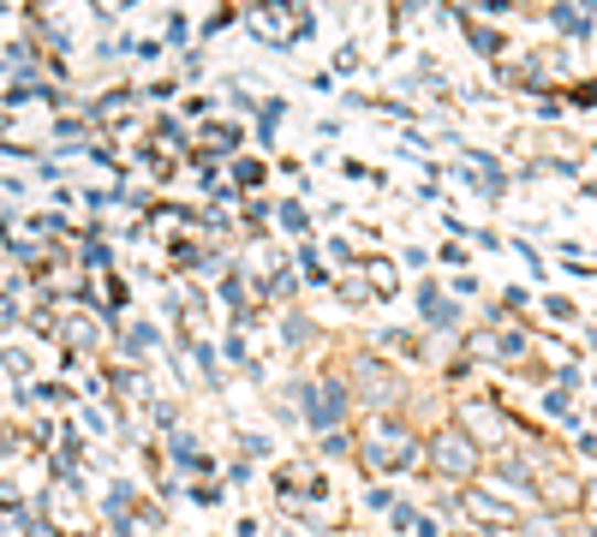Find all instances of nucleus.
Listing matches in <instances>:
<instances>
[{
	"label": "nucleus",
	"instance_id": "nucleus-1",
	"mask_svg": "<svg viewBox=\"0 0 597 537\" xmlns=\"http://www.w3.org/2000/svg\"><path fill=\"white\" fill-rule=\"evenodd\" d=\"M418 448H425V437H418L401 412H371L365 425L353 430V454H359V466H365L371 477L406 472L418 460Z\"/></svg>",
	"mask_w": 597,
	"mask_h": 537
},
{
	"label": "nucleus",
	"instance_id": "nucleus-2",
	"mask_svg": "<svg viewBox=\"0 0 597 537\" xmlns=\"http://www.w3.org/2000/svg\"><path fill=\"white\" fill-rule=\"evenodd\" d=\"M341 376H347V388H353V406H371V412H395L401 406V376L376 346H359L341 365Z\"/></svg>",
	"mask_w": 597,
	"mask_h": 537
},
{
	"label": "nucleus",
	"instance_id": "nucleus-3",
	"mask_svg": "<svg viewBox=\"0 0 597 537\" xmlns=\"http://www.w3.org/2000/svg\"><path fill=\"white\" fill-rule=\"evenodd\" d=\"M430 472H443V477H472V472H478V437H466L460 425L430 430Z\"/></svg>",
	"mask_w": 597,
	"mask_h": 537
},
{
	"label": "nucleus",
	"instance_id": "nucleus-4",
	"mask_svg": "<svg viewBox=\"0 0 597 537\" xmlns=\"http://www.w3.org/2000/svg\"><path fill=\"white\" fill-rule=\"evenodd\" d=\"M287 19H294V7H245V12H239L245 31L264 42V49H275V54L294 49V31H287Z\"/></svg>",
	"mask_w": 597,
	"mask_h": 537
},
{
	"label": "nucleus",
	"instance_id": "nucleus-5",
	"mask_svg": "<svg viewBox=\"0 0 597 537\" xmlns=\"http://www.w3.org/2000/svg\"><path fill=\"white\" fill-rule=\"evenodd\" d=\"M239 143H245V126H233V120H215V114H210V120L198 126V150L210 155V162H215V155H227V162H233Z\"/></svg>",
	"mask_w": 597,
	"mask_h": 537
},
{
	"label": "nucleus",
	"instance_id": "nucleus-6",
	"mask_svg": "<svg viewBox=\"0 0 597 537\" xmlns=\"http://www.w3.org/2000/svg\"><path fill=\"white\" fill-rule=\"evenodd\" d=\"M156 346H162V329H156L150 316H138V323L120 335V365H138V358L156 353Z\"/></svg>",
	"mask_w": 597,
	"mask_h": 537
},
{
	"label": "nucleus",
	"instance_id": "nucleus-7",
	"mask_svg": "<svg viewBox=\"0 0 597 537\" xmlns=\"http://www.w3.org/2000/svg\"><path fill=\"white\" fill-rule=\"evenodd\" d=\"M317 341H323V329H317L311 316L294 304V311L281 316V353H305V346H317Z\"/></svg>",
	"mask_w": 597,
	"mask_h": 537
},
{
	"label": "nucleus",
	"instance_id": "nucleus-8",
	"mask_svg": "<svg viewBox=\"0 0 597 537\" xmlns=\"http://www.w3.org/2000/svg\"><path fill=\"white\" fill-rule=\"evenodd\" d=\"M180 346H185V358H192V365H198V376H203V388H210V395H222V388H227V376H222V365H215L210 341H203V335H185Z\"/></svg>",
	"mask_w": 597,
	"mask_h": 537
},
{
	"label": "nucleus",
	"instance_id": "nucleus-9",
	"mask_svg": "<svg viewBox=\"0 0 597 537\" xmlns=\"http://www.w3.org/2000/svg\"><path fill=\"white\" fill-rule=\"evenodd\" d=\"M359 275H365V287H371L376 299H395L401 275H395V264H388V257H359Z\"/></svg>",
	"mask_w": 597,
	"mask_h": 537
},
{
	"label": "nucleus",
	"instance_id": "nucleus-10",
	"mask_svg": "<svg viewBox=\"0 0 597 537\" xmlns=\"http://www.w3.org/2000/svg\"><path fill=\"white\" fill-rule=\"evenodd\" d=\"M227 173H233V192H245V197H257V185L269 180V168L257 162V155H233Z\"/></svg>",
	"mask_w": 597,
	"mask_h": 537
},
{
	"label": "nucleus",
	"instance_id": "nucleus-11",
	"mask_svg": "<svg viewBox=\"0 0 597 537\" xmlns=\"http://www.w3.org/2000/svg\"><path fill=\"white\" fill-rule=\"evenodd\" d=\"M281 120H287V96H264V101H257V143H264V150L275 143V126H281Z\"/></svg>",
	"mask_w": 597,
	"mask_h": 537
},
{
	"label": "nucleus",
	"instance_id": "nucleus-12",
	"mask_svg": "<svg viewBox=\"0 0 597 537\" xmlns=\"http://www.w3.org/2000/svg\"><path fill=\"white\" fill-rule=\"evenodd\" d=\"M460 507H466L472 519H514V507H502L497 496H484V490H466V496H460Z\"/></svg>",
	"mask_w": 597,
	"mask_h": 537
},
{
	"label": "nucleus",
	"instance_id": "nucleus-13",
	"mask_svg": "<svg viewBox=\"0 0 597 537\" xmlns=\"http://www.w3.org/2000/svg\"><path fill=\"white\" fill-rule=\"evenodd\" d=\"M0 370H7L12 383H24V388H31V370H36V358L24 353V346H0Z\"/></svg>",
	"mask_w": 597,
	"mask_h": 537
},
{
	"label": "nucleus",
	"instance_id": "nucleus-14",
	"mask_svg": "<svg viewBox=\"0 0 597 537\" xmlns=\"http://www.w3.org/2000/svg\"><path fill=\"white\" fill-rule=\"evenodd\" d=\"M275 222H281L287 234H305V227H311V210H305L299 197H281V203H275Z\"/></svg>",
	"mask_w": 597,
	"mask_h": 537
},
{
	"label": "nucleus",
	"instance_id": "nucleus-15",
	"mask_svg": "<svg viewBox=\"0 0 597 537\" xmlns=\"http://www.w3.org/2000/svg\"><path fill=\"white\" fill-rule=\"evenodd\" d=\"M84 269H114V251H108V239H102V227L96 234H84Z\"/></svg>",
	"mask_w": 597,
	"mask_h": 537
},
{
	"label": "nucleus",
	"instance_id": "nucleus-16",
	"mask_svg": "<svg viewBox=\"0 0 597 537\" xmlns=\"http://www.w3.org/2000/svg\"><path fill=\"white\" fill-rule=\"evenodd\" d=\"M334 293H341V304H371V299H376L359 269H353V275H341V281H334Z\"/></svg>",
	"mask_w": 597,
	"mask_h": 537
},
{
	"label": "nucleus",
	"instance_id": "nucleus-17",
	"mask_svg": "<svg viewBox=\"0 0 597 537\" xmlns=\"http://www.w3.org/2000/svg\"><path fill=\"white\" fill-rule=\"evenodd\" d=\"M168 460H173L180 472H192V460H198V442L185 437V430H173V437H168Z\"/></svg>",
	"mask_w": 597,
	"mask_h": 537
},
{
	"label": "nucleus",
	"instance_id": "nucleus-18",
	"mask_svg": "<svg viewBox=\"0 0 597 537\" xmlns=\"http://www.w3.org/2000/svg\"><path fill=\"white\" fill-rule=\"evenodd\" d=\"M294 264L305 269V281H311V287H329V269L317 264V245H299V251H294Z\"/></svg>",
	"mask_w": 597,
	"mask_h": 537
},
{
	"label": "nucleus",
	"instance_id": "nucleus-19",
	"mask_svg": "<svg viewBox=\"0 0 597 537\" xmlns=\"http://www.w3.org/2000/svg\"><path fill=\"white\" fill-rule=\"evenodd\" d=\"M275 442L264 437V430H239V460H269Z\"/></svg>",
	"mask_w": 597,
	"mask_h": 537
},
{
	"label": "nucleus",
	"instance_id": "nucleus-20",
	"mask_svg": "<svg viewBox=\"0 0 597 537\" xmlns=\"http://www.w3.org/2000/svg\"><path fill=\"white\" fill-rule=\"evenodd\" d=\"M19 537H61V526H54V519H42V507H24V514H19Z\"/></svg>",
	"mask_w": 597,
	"mask_h": 537
},
{
	"label": "nucleus",
	"instance_id": "nucleus-21",
	"mask_svg": "<svg viewBox=\"0 0 597 537\" xmlns=\"http://www.w3.org/2000/svg\"><path fill=\"white\" fill-rule=\"evenodd\" d=\"M317 454H323V460L353 454V430H329V437H317Z\"/></svg>",
	"mask_w": 597,
	"mask_h": 537
},
{
	"label": "nucleus",
	"instance_id": "nucleus-22",
	"mask_svg": "<svg viewBox=\"0 0 597 537\" xmlns=\"http://www.w3.org/2000/svg\"><path fill=\"white\" fill-rule=\"evenodd\" d=\"M460 24H466V36H472L478 54H502V36H497V31H484L478 19H460Z\"/></svg>",
	"mask_w": 597,
	"mask_h": 537
},
{
	"label": "nucleus",
	"instance_id": "nucleus-23",
	"mask_svg": "<svg viewBox=\"0 0 597 537\" xmlns=\"http://www.w3.org/2000/svg\"><path fill=\"white\" fill-rule=\"evenodd\" d=\"M31 400H42V406H72V388L66 383H31Z\"/></svg>",
	"mask_w": 597,
	"mask_h": 537
},
{
	"label": "nucleus",
	"instance_id": "nucleus-24",
	"mask_svg": "<svg viewBox=\"0 0 597 537\" xmlns=\"http://www.w3.org/2000/svg\"><path fill=\"white\" fill-rule=\"evenodd\" d=\"M287 31H294V42H311V36H317V12H311V7H294Z\"/></svg>",
	"mask_w": 597,
	"mask_h": 537
},
{
	"label": "nucleus",
	"instance_id": "nucleus-25",
	"mask_svg": "<svg viewBox=\"0 0 597 537\" xmlns=\"http://www.w3.org/2000/svg\"><path fill=\"white\" fill-rule=\"evenodd\" d=\"M150 425L173 437V430H180V406H173V400H156V406H150Z\"/></svg>",
	"mask_w": 597,
	"mask_h": 537
},
{
	"label": "nucleus",
	"instance_id": "nucleus-26",
	"mask_svg": "<svg viewBox=\"0 0 597 537\" xmlns=\"http://www.w3.org/2000/svg\"><path fill=\"white\" fill-rule=\"evenodd\" d=\"M168 42H173V49H185V42H192V19H185L180 7L168 12Z\"/></svg>",
	"mask_w": 597,
	"mask_h": 537
},
{
	"label": "nucleus",
	"instance_id": "nucleus-27",
	"mask_svg": "<svg viewBox=\"0 0 597 537\" xmlns=\"http://www.w3.org/2000/svg\"><path fill=\"white\" fill-rule=\"evenodd\" d=\"M227 24H239V7H215L210 19H203V36H215V31H227Z\"/></svg>",
	"mask_w": 597,
	"mask_h": 537
},
{
	"label": "nucleus",
	"instance_id": "nucleus-28",
	"mask_svg": "<svg viewBox=\"0 0 597 537\" xmlns=\"http://www.w3.org/2000/svg\"><path fill=\"white\" fill-rule=\"evenodd\" d=\"M143 96H150V101H168V96H180V78H150V84H143Z\"/></svg>",
	"mask_w": 597,
	"mask_h": 537
},
{
	"label": "nucleus",
	"instance_id": "nucleus-29",
	"mask_svg": "<svg viewBox=\"0 0 597 537\" xmlns=\"http://www.w3.org/2000/svg\"><path fill=\"white\" fill-rule=\"evenodd\" d=\"M210 101H215V96H203V90H192V96L180 101V108H185V114H192V120L203 126V120H210Z\"/></svg>",
	"mask_w": 597,
	"mask_h": 537
},
{
	"label": "nucleus",
	"instance_id": "nucleus-30",
	"mask_svg": "<svg viewBox=\"0 0 597 537\" xmlns=\"http://www.w3.org/2000/svg\"><path fill=\"white\" fill-rule=\"evenodd\" d=\"M78 418H84V430H96V437H108V412H102V406H78Z\"/></svg>",
	"mask_w": 597,
	"mask_h": 537
},
{
	"label": "nucleus",
	"instance_id": "nucleus-31",
	"mask_svg": "<svg viewBox=\"0 0 597 537\" xmlns=\"http://www.w3.org/2000/svg\"><path fill=\"white\" fill-rule=\"evenodd\" d=\"M185 496L203 502V507H215V502H222V484H185Z\"/></svg>",
	"mask_w": 597,
	"mask_h": 537
},
{
	"label": "nucleus",
	"instance_id": "nucleus-32",
	"mask_svg": "<svg viewBox=\"0 0 597 537\" xmlns=\"http://www.w3.org/2000/svg\"><path fill=\"white\" fill-rule=\"evenodd\" d=\"M252 477H257V472H252V460H239V454H233V466H227V484H239V490H245Z\"/></svg>",
	"mask_w": 597,
	"mask_h": 537
},
{
	"label": "nucleus",
	"instance_id": "nucleus-33",
	"mask_svg": "<svg viewBox=\"0 0 597 537\" xmlns=\"http://www.w3.org/2000/svg\"><path fill=\"white\" fill-rule=\"evenodd\" d=\"M180 72H185V78H203V54L185 49V54H180Z\"/></svg>",
	"mask_w": 597,
	"mask_h": 537
},
{
	"label": "nucleus",
	"instance_id": "nucleus-34",
	"mask_svg": "<svg viewBox=\"0 0 597 537\" xmlns=\"http://www.w3.org/2000/svg\"><path fill=\"white\" fill-rule=\"evenodd\" d=\"M36 180H54V185H61V162H54V155H42V162H36Z\"/></svg>",
	"mask_w": 597,
	"mask_h": 537
},
{
	"label": "nucleus",
	"instance_id": "nucleus-35",
	"mask_svg": "<svg viewBox=\"0 0 597 537\" xmlns=\"http://www.w3.org/2000/svg\"><path fill=\"white\" fill-rule=\"evenodd\" d=\"M353 66H359V49H353V42H347V49L334 54V72H353Z\"/></svg>",
	"mask_w": 597,
	"mask_h": 537
},
{
	"label": "nucleus",
	"instance_id": "nucleus-36",
	"mask_svg": "<svg viewBox=\"0 0 597 537\" xmlns=\"http://www.w3.org/2000/svg\"><path fill=\"white\" fill-rule=\"evenodd\" d=\"M418 537H443V526H436V519H418Z\"/></svg>",
	"mask_w": 597,
	"mask_h": 537
}]
</instances>
